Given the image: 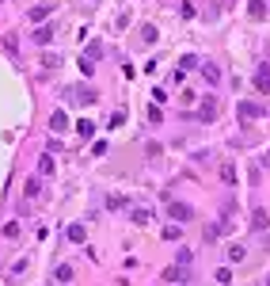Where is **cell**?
Returning <instances> with one entry per match:
<instances>
[{"label": "cell", "instance_id": "4", "mask_svg": "<svg viewBox=\"0 0 270 286\" xmlns=\"http://www.w3.org/2000/svg\"><path fill=\"white\" fill-rule=\"evenodd\" d=\"M255 88H259V92H270V61H259V72H255Z\"/></svg>", "mask_w": 270, "mask_h": 286}, {"label": "cell", "instance_id": "1", "mask_svg": "<svg viewBox=\"0 0 270 286\" xmlns=\"http://www.w3.org/2000/svg\"><path fill=\"white\" fill-rule=\"evenodd\" d=\"M168 217H171V221H179V225H183V221H194V210H190L186 202H171V206H168Z\"/></svg>", "mask_w": 270, "mask_h": 286}, {"label": "cell", "instance_id": "26", "mask_svg": "<svg viewBox=\"0 0 270 286\" xmlns=\"http://www.w3.org/2000/svg\"><path fill=\"white\" fill-rule=\"evenodd\" d=\"M42 61H46V69H57V65H61V57H57V54H46Z\"/></svg>", "mask_w": 270, "mask_h": 286}, {"label": "cell", "instance_id": "20", "mask_svg": "<svg viewBox=\"0 0 270 286\" xmlns=\"http://www.w3.org/2000/svg\"><path fill=\"white\" fill-rule=\"evenodd\" d=\"M122 122H126V114H122V111H114V114H111V122H107V126H111V130H118V126H122Z\"/></svg>", "mask_w": 270, "mask_h": 286}, {"label": "cell", "instance_id": "27", "mask_svg": "<svg viewBox=\"0 0 270 286\" xmlns=\"http://www.w3.org/2000/svg\"><path fill=\"white\" fill-rule=\"evenodd\" d=\"M38 191H42V183H38V179H27V195H30V199H34Z\"/></svg>", "mask_w": 270, "mask_h": 286}, {"label": "cell", "instance_id": "10", "mask_svg": "<svg viewBox=\"0 0 270 286\" xmlns=\"http://www.w3.org/2000/svg\"><path fill=\"white\" fill-rule=\"evenodd\" d=\"M76 134H80V138H91V134H95V122H91V118H80V122H76Z\"/></svg>", "mask_w": 270, "mask_h": 286}, {"label": "cell", "instance_id": "7", "mask_svg": "<svg viewBox=\"0 0 270 286\" xmlns=\"http://www.w3.org/2000/svg\"><path fill=\"white\" fill-rule=\"evenodd\" d=\"M270 225V217H267V210H255V214H251V229H255V233H263V229Z\"/></svg>", "mask_w": 270, "mask_h": 286}, {"label": "cell", "instance_id": "13", "mask_svg": "<svg viewBox=\"0 0 270 286\" xmlns=\"http://www.w3.org/2000/svg\"><path fill=\"white\" fill-rule=\"evenodd\" d=\"M164 279H168V283H183V279H186V271L179 267V263H175V267H168V271H164Z\"/></svg>", "mask_w": 270, "mask_h": 286}, {"label": "cell", "instance_id": "15", "mask_svg": "<svg viewBox=\"0 0 270 286\" xmlns=\"http://www.w3.org/2000/svg\"><path fill=\"white\" fill-rule=\"evenodd\" d=\"M221 179L232 187V183H236V168H232V164H221Z\"/></svg>", "mask_w": 270, "mask_h": 286}, {"label": "cell", "instance_id": "22", "mask_svg": "<svg viewBox=\"0 0 270 286\" xmlns=\"http://www.w3.org/2000/svg\"><path fill=\"white\" fill-rule=\"evenodd\" d=\"M251 15H255V19H267V8H263L259 0H251Z\"/></svg>", "mask_w": 270, "mask_h": 286}, {"label": "cell", "instance_id": "9", "mask_svg": "<svg viewBox=\"0 0 270 286\" xmlns=\"http://www.w3.org/2000/svg\"><path fill=\"white\" fill-rule=\"evenodd\" d=\"M202 72H206V80H210V84H217V80H221V69H217V65H210V61H202Z\"/></svg>", "mask_w": 270, "mask_h": 286}, {"label": "cell", "instance_id": "16", "mask_svg": "<svg viewBox=\"0 0 270 286\" xmlns=\"http://www.w3.org/2000/svg\"><path fill=\"white\" fill-rule=\"evenodd\" d=\"M38 172H42V176H50V172H54V160H50V153H42V157H38Z\"/></svg>", "mask_w": 270, "mask_h": 286}, {"label": "cell", "instance_id": "2", "mask_svg": "<svg viewBox=\"0 0 270 286\" xmlns=\"http://www.w3.org/2000/svg\"><path fill=\"white\" fill-rule=\"evenodd\" d=\"M194 118H198V122H213L217 118V100L213 96H206V100L198 103V114H194Z\"/></svg>", "mask_w": 270, "mask_h": 286}, {"label": "cell", "instance_id": "3", "mask_svg": "<svg viewBox=\"0 0 270 286\" xmlns=\"http://www.w3.org/2000/svg\"><path fill=\"white\" fill-rule=\"evenodd\" d=\"M236 114H240L243 122H251V118H263V107H259V103H251V100H243Z\"/></svg>", "mask_w": 270, "mask_h": 286}, {"label": "cell", "instance_id": "28", "mask_svg": "<svg viewBox=\"0 0 270 286\" xmlns=\"http://www.w3.org/2000/svg\"><path fill=\"white\" fill-rule=\"evenodd\" d=\"M267 286H270V279H267Z\"/></svg>", "mask_w": 270, "mask_h": 286}, {"label": "cell", "instance_id": "6", "mask_svg": "<svg viewBox=\"0 0 270 286\" xmlns=\"http://www.w3.org/2000/svg\"><path fill=\"white\" fill-rule=\"evenodd\" d=\"M65 237H69L72 244H84V237H88V233H84V225L76 221V225H69V229H65Z\"/></svg>", "mask_w": 270, "mask_h": 286}, {"label": "cell", "instance_id": "17", "mask_svg": "<svg viewBox=\"0 0 270 286\" xmlns=\"http://www.w3.org/2000/svg\"><path fill=\"white\" fill-rule=\"evenodd\" d=\"M54 279H57V283H69V279H72V267H69V263H61V267H57V275H54Z\"/></svg>", "mask_w": 270, "mask_h": 286}, {"label": "cell", "instance_id": "12", "mask_svg": "<svg viewBox=\"0 0 270 286\" xmlns=\"http://www.w3.org/2000/svg\"><path fill=\"white\" fill-rule=\"evenodd\" d=\"M72 92H76V100H80V103H95V92H91V88H88V84L72 88Z\"/></svg>", "mask_w": 270, "mask_h": 286}, {"label": "cell", "instance_id": "24", "mask_svg": "<svg viewBox=\"0 0 270 286\" xmlns=\"http://www.w3.org/2000/svg\"><path fill=\"white\" fill-rule=\"evenodd\" d=\"M4 237H12V241H15V237H19V221H8V225H4Z\"/></svg>", "mask_w": 270, "mask_h": 286}, {"label": "cell", "instance_id": "25", "mask_svg": "<svg viewBox=\"0 0 270 286\" xmlns=\"http://www.w3.org/2000/svg\"><path fill=\"white\" fill-rule=\"evenodd\" d=\"M228 256H232V259H243V256H247V248H243V244H232V252H228Z\"/></svg>", "mask_w": 270, "mask_h": 286}, {"label": "cell", "instance_id": "8", "mask_svg": "<svg viewBox=\"0 0 270 286\" xmlns=\"http://www.w3.org/2000/svg\"><path fill=\"white\" fill-rule=\"evenodd\" d=\"M50 12H54V0H50V4H38V8H30V19H34V23H42Z\"/></svg>", "mask_w": 270, "mask_h": 286}, {"label": "cell", "instance_id": "18", "mask_svg": "<svg viewBox=\"0 0 270 286\" xmlns=\"http://www.w3.org/2000/svg\"><path fill=\"white\" fill-rule=\"evenodd\" d=\"M190 259H194V252H190V248H179V256H175V263H179V267H186Z\"/></svg>", "mask_w": 270, "mask_h": 286}, {"label": "cell", "instance_id": "14", "mask_svg": "<svg viewBox=\"0 0 270 286\" xmlns=\"http://www.w3.org/2000/svg\"><path fill=\"white\" fill-rule=\"evenodd\" d=\"M213 279H217L221 286H228V283H232V267H217V271H213Z\"/></svg>", "mask_w": 270, "mask_h": 286}, {"label": "cell", "instance_id": "19", "mask_svg": "<svg viewBox=\"0 0 270 286\" xmlns=\"http://www.w3.org/2000/svg\"><path fill=\"white\" fill-rule=\"evenodd\" d=\"M141 42H156V27L145 23V27H141Z\"/></svg>", "mask_w": 270, "mask_h": 286}, {"label": "cell", "instance_id": "23", "mask_svg": "<svg viewBox=\"0 0 270 286\" xmlns=\"http://www.w3.org/2000/svg\"><path fill=\"white\" fill-rule=\"evenodd\" d=\"M118 206H126V199H122V195H111V199H107V210H118Z\"/></svg>", "mask_w": 270, "mask_h": 286}, {"label": "cell", "instance_id": "5", "mask_svg": "<svg viewBox=\"0 0 270 286\" xmlns=\"http://www.w3.org/2000/svg\"><path fill=\"white\" fill-rule=\"evenodd\" d=\"M50 130H54V134H65V130H69V114L54 111V114H50Z\"/></svg>", "mask_w": 270, "mask_h": 286}, {"label": "cell", "instance_id": "21", "mask_svg": "<svg viewBox=\"0 0 270 286\" xmlns=\"http://www.w3.org/2000/svg\"><path fill=\"white\" fill-rule=\"evenodd\" d=\"M164 241H179V225H164Z\"/></svg>", "mask_w": 270, "mask_h": 286}, {"label": "cell", "instance_id": "11", "mask_svg": "<svg viewBox=\"0 0 270 286\" xmlns=\"http://www.w3.org/2000/svg\"><path fill=\"white\" fill-rule=\"evenodd\" d=\"M34 42H38V46L54 42V27H38V31H34Z\"/></svg>", "mask_w": 270, "mask_h": 286}]
</instances>
